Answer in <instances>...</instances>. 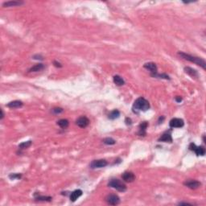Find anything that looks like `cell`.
<instances>
[{
    "instance_id": "1",
    "label": "cell",
    "mask_w": 206,
    "mask_h": 206,
    "mask_svg": "<svg viewBox=\"0 0 206 206\" xmlns=\"http://www.w3.org/2000/svg\"><path fill=\"white\" fill-rule=\"evenodd\" d=\"M150 109V103L149 102L146 100L144 98H137L133 104V110L134 113L138 114L139 111H146L147 110Z\"/></svg>"
},
{
    "instance_id": "2",
    "label": "cell",
    "mask_w": 206,
    "mask_h": 206,
    "mask_svg": "<svg viewBox=\"0 0 206 206\" xmlns=\"http://www.w3.org/2000/svg\"><path fill=\"white\" fill-rule=\"evenodd\" d=\"M178 55H179L180 57H182L183 59H185V60L190 61V62H192V63H194V64L201 66L203 69H206L205 60H204V59H202V58H201V57L191 56V55H189V54L182 52H178Z\"/></svg>"
},
{
    "instance_id": "3",
    "label": "cell",
    "mask_w": 206,
    "mask_h": 206,
    "mask_svg": "<svg viewBox=\"0 0 206 206\" xmlns=\"http://www.w3.org/2000/svg\"><path fill=\"white\" fill-rule=\"evenodd\" d=\"M108 186L116 189L117 191L121 192V193H124L126 191V185H125L123 182H122L121 180L118 179H112L110 180V182L108 183Z\"/></svg>"
},
{
    "instance_id": "4",
    "label": "cell",
    "mask_w": 206,
    "mask_h": 206,
    "mask_svg": "<svg viewBox=\"0 0 206 206\" xmlns=\"http://www.w3.org/2000/svg\"><path fill=\"white\" fill-rule=\"evenodd\" d=\"M189 148L190 150L194 151L197 156H200V155H201V156H204V155L205 154V146H196L195 143L192 142V143H190Z\"/></svg>"
},
{
    "instance_id": "5",
    "label": "cell",
    "mask_w": 206,
    "mask_h": 206,
    "mask_svg": "<svg viewBox=\"0 0 206 206\" xmlns=\"http://www.w3.org/2000/svg\"><path fill=\"white\" fill-rule=\"evenodd\" d=\"M108 165V162L106 159H98V160H94L90 163V167L92 169L95 168H102L105 167Z\"/></svg>"
},
{
    "instance_id": "6",
    "label": "cell",
    "mask_w": 206,
    "mask_h": 206,
    "mask_svg": "<svg viewBox=\"0 0 206 206\" xmlns=\"http://www.w3.org/2000/svg\"><path fill=\"white\" fill-rule=\"evenodd\" d=\"M143 67L146 69L147 70L150 71V76L153 77H155V76L157 75L158 73V69H157V66L156 64L153 63V62H148V63H146V64L143 65Z\"/></svg>"
},
{
    "instance_id": "7",
    "label": "cell",
    "mask_w": 206,
    "mask_h": 206,
    "mask_svg": "<svg viewBox=\"0 0 206 206\" xmlns=\"http://www.w3.org/2000/svg\"><path fill=\"white\" fill-rule=\"evenodd\" d=\"M106 201L110 205H117L120 203V198L118 195L110 194V195H108L107 197H106Z\"/></svg>"
},
{
    "instance_id": "8",
    "label": "cell",
    "mask_w": 206,
    "mask_h": 206,
    "mask_svg": "<svg viewBox=\"0 0 206 206\" xmlns=\"http://www.w3.org/2000/svg\"><path fill=\"white\" fill-rule=\"evenodd\" d=\"M169 126L172 128H181L185 126V122L181 118H172V120L170 121Z\"/></svg>"
},
{
    "instance_id": "9",
    "label": "cell",
    "mask_w": 206,
    "mask_h": 206,
    "mask_svg": "<svg viewBox=\"0 0 206 206\" xmlns=\"http://www.w3.org/2000/svg\"><path fill=\"white\" fill-rule=\"evenodd\" d=\"M76 124L81 128H86L90 124V120L86 116H82L77 118L76 121Z\"/></svg>"
},
{
    "instance_id": "10",
    "label": "cell",
    "mask_w": 206,
    "mask_h": 206,
    "mask_svg": "<svg viewBox=\"0 0 206 206\" xmlns=\"http://www.w3.org/2000/svg\"><path fill=\"white\" fill-rule=\"evenodd\" d=\"M184 185L186 186V187H188L190 189H197L201 185V182H199L197 180H186L184 183Z\"/></svg>"
},
{
    "instance_id": "11",
    "label": "cell",
    "mask_w": 206,
    "mask_h": 206,
    "mask_svg": "<svg viewBox=\"0 0 206 206\" xmlns=\"http://www.w3.org/2000/svg\"><path fill=\"white\" fill-rule=\"evenodd\" d=\"M122 178L124 180L125 182L127 183H131L134 180H135V176L133 172H125L122 175Z\"/></svg>"
},
{
    "instance_id": "12",
    "label": "cell",
    "mask_w": 206,
    "mask_h": 206,
    "mask_svg": "<svg viewBox=\"0 0 206 206\" xmlns=\"http://www.w3.org/2000/svg\"><path fill=\"white\" fill-rule=\"evenodd\" d=\"M148 126V122H143L139 125L138 127V135L139 136H145L146 134V128Z\"/></svg>"
},
{
    "instance_id": "13",
    "label": "cell",
    "mask_w": 206,
    "mask_h": 206,
    "mask_svg": "<svg viewBox=\"0 0 206 206\" xmlns=\"http://www.w3.org/2000/svg\"><path fill=\"white\" fill-rule=\"evenodd\" d=\"M82 193H83L81 189H77V190L73 191V193L70 194V201L72 202L76 201L77 199L82 196Z\"/></svg>"
},
{
    "instance_id": "14",
    "label": "cell",
    "mask_w": 206,
    "mask_h": 206,
    "mask_svg": "<svg viewBox=\"0 0 206 206\" xmlns=\"http://www.w3.org/2000/svg\"><path fill=\"white\" fill-rule=\"evenodd\" d=\"M24 3L22 1H8V2H5L3 3V6L5 7H17V6H20Z\"/></svg>"
},
{
    "instance_id": "15",
    "label": "cell",
    "mask_w": 206,
    "mask_h": 206,
    "mask_svg": "<svg viewBox=\"0 0 206 206\" xmlns=\"http://www.w3.org/2000/svg\"><path fill=\"white\" fill-rule=\"evenodd\" d=\"M23 103L21 101H19V100H15V101H13L9 102L7 106L9 108H11V109H16V108H20L23 106Z\"/></svg>"
},
{
    "instance_id": "16",
    "label": "cell",
    "mask_w": 206,
    "mask_h": 206,
    "mask_svg": "<svg viewBox=\"0 0 206 206\" xmlns=\"http://www.w3.org/2000/svg\"><path fill=\"white\" fill-rule=\"evenodd\" d=\"M185 72L187 74H189V76H191L192 77H199V74H198L197 71L196 69H193V68H190V67H185Z\"/></svg>"
},
{
    "instance_id": "17",
    "label": "cell",
    "mask_w": 206,
    "mask_h": 206,
    "mask_svg": "<svg viewBox=\"0 0 206 206\" xmlns=\"http://www.w3.org/2000/svg\"><path fill=\"white\" fill-rule=\"evenodd\" d=\"M159 142H172V137L171 134L169 133H164L158 139Z\"/></svg>"
},
{
    "instance_id": "18",
    "label": "cell",
    "mask_w": 206,
    "mask_h": 206,
    "mask_svg": "<svg viewBox=\"0 0 206 206\" xmlns=\"http://www.w3.org/2000/svg\"><path fill=\"white\" fill-rule=\"evenodd\" d=\"M113 80H114V84H115L116 86H123L125 84V81L120 77V76H118V75H115V76H114L113 77Z\"/></svg>"
},
{
    "instance_id": "19",
    "label": "cell",
    "mask_w": 206,
    "mask_h": 206,
    "mask_svg": "<svg viewBox=\"0 0 206 206\" xmlns=\"http://www.w3.org/2000/svg\"><path fill=\"white\" fill-rule=\"evenodd\" d=\"M44 68H45L44 64H37L34 65L33 67H31V68L29 69V72H39V71H42Z\"/></svg>"
},
{
    "instance_id": "20",
    "label": "cell",
    "mask_w": 206,
    "mask_h": 206,
    "mask_svg": "<svg viewBox=\"0 0 206 206\" xmlns=\"http://www.w3.org/2000/svg\"><path fill=\"white\" fill-rule=\"evenodd\" d=\"M35 199L39 201H51L52 198L51 197H45V196H40L35 194Z\"/></svg>"
},
{
    "instance_id": "21",
    "label": "cell",
    "mask_w": 206,
    "mask_h": 206,
    "mask_svg": "<svg viewBox=\"0 0 206 206\" xmlns=\"http://www.w3.org/2000/svg\"><path fill=\"white\" fill-rule=\"evenodd\" d=\"M119 116H120V112L118 111V110H114L113 111L110 113L108 118H109V119H110V120H114L116 118H118Z\"/></svg>"
},
{
    "instance_id": "22",
    "label": "cell",
    "mask_w": 206,
    "mask_h": 206,
    "mask_svg": "<svg viewBox=\"0 0 206 206\" xmlns=\"http://www.w3.org/2000/svg\"><path fill=\"white\" fill-rule=\"evenodd\" d=\"M57 125L62 129H66L69 126V122L67 119H60L57 122Z\"/></svg>"
},
{
    "instance_id": "23",
    "label": "cell",
    "mask_w": 206,
    "mask_h": 206,
    "mask_svg": "<svg viewBox=\"0 0 206 206\" xmlns=\"http://www.w3.org/2000/svg\"><path fill=\"white\" fill-rule=\"evenodd\" d=\"M31 143H32V141H31V140H29V141H27V142H22V143H20V144L19 145V149L23 150V149L28 148V147L31 145Z\"/></svg>"
},
{
    "instance_id": "24",
    "label": "cell",
    "mask_w": 206,
    "mask_h": 206,
    "mask_svg": "<svg viewBox=\"0 0 206 206\" xmlns=\"http://www.w3.org/2000/svg\"><path fill=\"white\" fill-rule=\"evenodd\" d=\"M103 142L106 145H114L116 143V141L112 138H106L103 139Z\"/></svg>"
},
{
    "instance_id": "25",
    "label": "cell",
    "mask_w": 206,
    "mask_h": 206,
    "mask_svg": "<svg viewBox=\"0 0 206 206\" xmlns=\"http://www.w3.org/2000/svg\"><path fill=\"white\" fill-rule=\"evenodd\" d=\"M22 175L19 174V173H14V174H10L9 175V178L11 180H19L21 179Z\"/></svg>"
},
{
    "instance_id": "26",
    "label": "cell",
    "mask_w": 206,
    "mask_h": 206,
    "mask_svg": "<svg viewBox=\"0 0 206 206\" xmlns=\"http://www.w3.org/2000/svg\"><path fill=\"white\" fill-rule=\"evenodd\" d=\"M155 77H158V78H163V79H166V80H170V77L168 75L163 73V74H159L157 73V75L155 76Z\"/></svg>"
},
{
    "instance_id": "27",
    "label": "cell",
    "mask_w": 206,
    "mask_h": 206,
    "mask_svg": "<svg viewBox=\"0 0 206 206\" xmlns=\"http://www.w3.org/2000/svg\"><path fill=\"white\" fill-rule=\"evenodd\" d=\"M64 111V110L62 109V108H54V109H52V112L53 113V114H60V113H62V112Z\"/></svg>"
},
{
    "instance_id": "28",
    "label": "cell",
    "mask_w": 206,
    "mask_h": 206,
    "mask_svg": "<svg viewBox=\"0 0 206 206\" xmlns=\"http://www.w3.org/2000/svg\"><path fill=\"white\" fill-rule=\"evenodd\" d=\"M125 122H126V124L127 125V126L132 124V121H131V119L130 118H126V120H125Z\"/></svg>"
},
{
    "instance_id": "29",
    "label": "cell",
    "mask_w": 206,
    "mask_h": 206,
    "mask_svg": "<svg viewBox=\"0 0 206 206\" xmlns=\"http://www.w3.org/2000/svg\"><path fill=\"white\" fill-rule=\"evenodd\" d=\"M33 59L35 60H43V56L40 55H35L33 56Z\"/></svg>"
},
{
    "instance_id": "30",
    "label": "cell",
    "mask_w": 206,
    "mask_h": 206,
    "mask_svg": "<svg viewBox=\"0 0 206 206\" xmlns=\"http://www.w3.org/2000/svg\"><path fill=\"white\" fill-rule=\"evenodd\" d=\"M53 64H54V66H56V68H61L62 67V65H61L60 62H57V61H54Z\"/></svg>"
},
{
    "instance_id": "31",
    "label": "cell",
    "mask_w": 206,
    "mask_h": 206,
    "mask_svg": "<svg viewBox=\"0 0 206 206\" xmlns=\"http://www.w3.org/2000/svg\"><path fill=\"white\" fill-rule=\"evenodd\" d=\"M175 100H176V102H180L182 101V98H181V97H179V96H177V97H176Z\"/></svg>"
},
{
    "instance_id": "32",
    "label": "cell",
    "mask_w": 206,
    "mask_h": 206,
    "mask_svg": "<svg viewBox=\"0 0 206 206\" xmlns=\"http://www.w3.org/2000/svg\"><path fill=\"white\" fill-rule=\"evenodd\" d=\"M179 205H192V204L185 203V202H180V203H179Z\"/></svg>"
},
{
    "instance_id": "33",
    "label": "cell",
    "mask_w": 206,
    "mask_h": 206,
    "mask_svg": "<svg viewBox=\"0 0 206 206\" xmlns=\"http://www.w3.org/2000/svg\"><path fill=\"white\" fill-rule=\"evenodd\" d=\"M0 111H1V118H0V119L2 120V119L4 118V114H3V110H2V109H1V110H0Z\"/></svg>"
}]
</instances>
